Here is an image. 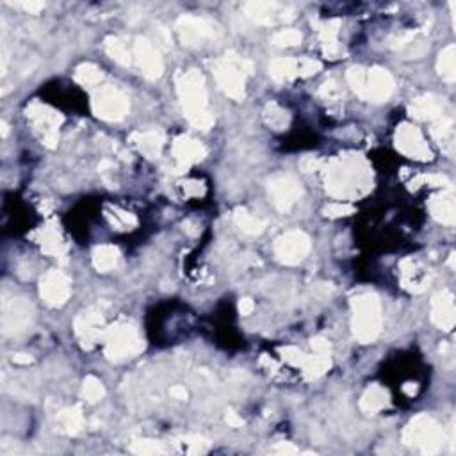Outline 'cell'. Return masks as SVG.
Here are the masks:
<instances>
[{
    "mask_svg": "<svg viewBox=\"0 0 456 456\" xmlns=\"http://www.w3.org/2000/svg\"><path fill=\"white\" fill-rule=\"evenodd\" d=\"M57 423L61 424L62 431L68 435H79L84 428V416H82V408L79 405L69 406V408L61 410L57 413Z\"/></svg>",
    "mask_w": 456,
    "mask_h": 456,
    "instance_id": "31",
    "label": "cell"
},
{
    "mask_svg": "<svg viewBox=\"0 0 456 456\" xmlns=\"http://www.w3.org/2000/svg\"><path fill=\"white\" fill-rule=\"evenodd\" d=\"M339 29H340V20H326V22L316 23V30H318L323 47L337 43Z\"/></svg>",
    "mask_w": 456,
    "mask_h": 456,
    "instance_id": "38",
    "label": "cell"
},
{
    "mask_svg": "<svg viewBox=\"0 0 456 456\" xmlns=\"http://www.w3.org/2000/svg\"><path fill=\"white\" fill-rule=\"evenodd\" d=\"M40 296L48 307H62L72 296V280L59 269L47 271L40 280Z\"/></svg>",
    "mask_w": 456,
    "mask_h": 456,
    "instance_id": "16",
    "label": "cell"
},
{
    "mask_svg": "<svg viewBox=\"0 0 456 456\" xmlns=\"http://www.w3.org/2000/svg\"><path fill=\"white\" fill-rule=\"evenodd\" d=\"M177 34L186 47H200L205 41L214 40L219 34V27L212 20L204 16L184 15L177 20Z\"/></svg>",
    "mask_w": 456,
    "mask_h": 456,
    "instance_id": "12",
    "label": "cell"
},
{
    "mask_svg": "<svg viewBox=\"0 0 456 456\" xmlns=\"http://www.w3.org/2000/svg\"><path fill=\"white\" fill-rule=\"evenodd\" d=\"M132 54H134V62L138 65L139 72L145 75L148 81H157L165 73V62H162L161 52L155 47L154 41L148 38L138 36L134 38L132 43Z\"/></svg>",
    "mask_w": 456,
    "mask_h": 456,
    "instance_id": "14",
    "label": "cell"
},
{
    "mask_svg": "<svg viewBox=\"0 0 456 456\" xmlns=\"http://www.w3.org/2000/svg\"><path fill=\"white\" fill-rule=\"evenodd\" d=\"M428 211L435 221L445 226L456 225V200L452 189H445L442 193L433 194L428 201Z\"/></svg>",
    "mask_w": 456,
    "mask_h": 456,
    "instance_id": "23",
    "label": "cell"
},
{
    "mask_svg": "<svg viewBox=\"0 0 456 456\" xmlns=\"http://www.w3.org/2000/svg\"><path fill=\"white\" fill-rule=\"evenodd\" d=\"M273 452H277V455H296L298 449H296L291 442H278V445L273 449Z\"/></svg>",
    "mask_w": 456,
    "mask_h": 456,
    "instance_id": "49",
    "label": "cell"
},
{
    "mask_svg": "<svg viewBox=\"0 0 456 456\" xmlns=\"http://www.w3.org/2000/svg\"><path fill=\"white\" fill-rule=\"evenodd\" d=\"M267 194L280 212H289L301 198V184L291 175H278L267 182Z\"/></svg>",
    "mask_w": 456,
    "mask_h": 456,
    "instance_id": "15",
    "label": "cell"
},
{
    "mask_svg": "<svg viewBox=\"0 0 456 456\" xmlns=\"http://www.w3.org/2000/svg\"><path fill=\"white\" fill-rule=\"evenodd\" d=\"M41 250H43L47 255L50 257H65L66 255V245L65 239H62L61 232L54 226H45L43 230H41V239H40Z\"/></svg>",
    "mask_w": 456,
    "mask_h": 456,
    "instance_id": "28",
    "label": "cell"
},
{
    "mask_svg": "<svg viewBox=\"0 0 456 456\" xmlns=\"http://www.w3.org/2000/svg\"><path fill=\"white\" fill-rule=\"evenodd\" d=\"M173 161H175V173H184L193 165L204 161L207 157V148L198 139L189 135H179L173 141Z\"/></svg>",
    "mask_w": 456,
    "mask_h": 456,
    "instance_id": "19",
    "label": "cell"
},
{
    "mask_svg": "<svg viewBox=\"0 0 456 456\" xmlns=\"http://www.w3.org/2000/svg\"><path fill=\"white\" fill-rule=\"evenodd\" d=\"M27 120L33 123L34 130L41 138L43 145L47 148H55L59 143V128H61L62 114L59 111L52 109L50 106L41 102H33L26 111Z\"/></svg>",
    "mask_w": 456,
    "mask_h": 456,
    "instance_id": "9",
    "label": "cell"
},
{
    "mask_svg": "<svg viewBox=\"0 0 456 456\" xmlns=\"http://www.w3.org/2000/svg\"><path fill=\"white\" fill-rule=\"evenodd\" d=\"M234 223L238 225L239 230L246 235H259L266 228V221L260 219L259 216L252 214L246 208H235L234 211Z\"/></svg>",
    "mask_w": 456,
    "mask_h": 456,
    "instance_id": "30",
    "label": "cell"
},
{
    "mask_svg": "<svg viewBox=\"0 0 456 456\" xmlns=\"http://www.w3.org/2000/svg\"><path fill=\"white\" fill-rule=\"evenodd\" d=\"M321 72V62L318 59H299V77H312Z\"/></svg>",
    "mask_w": 456,
    "mask_h": 456,
    "instance_id": "45",
    "label": "cell"
},
{
    "mask_svg": "<svg viewBox=\"0 0 456 456\" xmlns=\"http://www.w3.org/2000/svg\"><path fill=\"white\" fill-rule=\"evenodd\" d=\"M280 353H282V357H284L285 362H289L291 365H296V367H301L303 362H305V357H307V355L303 353L301 350H298V347H294V346L282 347Z\"/></svg>",
    "mask_w": 456,
    "mask_h": 456,
    "instance_id": "43",
    "label": "cell"
},
{
    "mask_svg": "<svg viewBox=\"0 0 456 456\" xmlns=\"http://www.w3.org/2000/svg\"><path fill=\"white\" fill-rule=\"evenodd\" d=\"M301 40H303V34L299 33V30L284 29V30H278V33L271 38V45H274V47H282V48L296 47V45L301 43Z\"/></svg>",
    "mask_w": 456,
    "mask_h": 456,
    "instance_id": "41",
    "label": "cell"
},
{
    "mask_svg": "<svg viewBox=\"0 0 456 456\" xmlns=\"http://www.w3.org/2000/svg\"><path fill=\"white\" fill-rule=\"evenodd\" d=\"M269 75L277 82H291L299 77V59L277 57L269 65Z\"/></svg>",
    "mask_w": 456,
    "mask_h": 456,
    "instance_id": "26",
    "label": "cell"
},
{
    "mask_svg": "<svg viewBox=\"0 0 456 456\" xmlns=\"http://www.w3.org/2000/svg\"><path fill=\"white\" fill-rule=\"evenodd\" d=\"M403 442L423 455H438L445 442V433L440 424L428 413L413 417L403 430Z\"/></svg>",
    "mask_w": 456,
    "mask_h": 456,
    "instance_id": "7",
    "label": "cell"
},
{
    "mask_svg": "<svg viewBox=\"0 0 456 456\" xmlns=\"http://www.w3.org/2000/svg\"><path fill=\"white\" fill-rule=\"evenodd\" d=\"M437 69L438 75L444 79L447 84H452L456 81V47L455 45H447L442 48L437 59Z\"/></svg>",
    "mask_w": 456,
    "mask_h": 456,
    "instance_id": "32",
    "label": "cell"
},
{
    "mask_svg": "<svg viewBox=\"0 0 456 456\" xmlns=\"http://www.w3.org/2000/svg\"><path fill=\"white\" fill-rule=\"evenodd\" d=\"M389 403H391V394H389L387 389L378 384H372L362 394L360 410L365 413H378L387 408Z\"/></svg>",
    "mask_w": 456,
    "mask_h": 456,
    "instance_id": "25",
    "label": "cell"
},
{
    "mask_svg": "<svg viewBox=\"0 0 456 456\" xmlns=\"http://www.w3.org/2000/svg\"><path fill=\"white\" fill-rule=\"evenodd\" d=\"M130 451L135 455L150 456V455H165L166 445L159 440H150V438H141V440L132 442Z\"/></svg>",
    "mask_w": 456,
    "mask_h": 456,
    "instance_id": "39",
    "label": "cell"
},
{
    "mask_svg": "<svg viewBox=\"0 0 456 456\" xmlns=\"http://www.w3.org/2000/svg\"><path fill=\"white\" fill-rule=\"evenodd\" d=\"M301 166H303V169H305V172H312V169H316L318 166H321V162L316 161V159H312V157H307L305 161L301 162Z\"/></svg>",
    "mask_w": 456,
    "mask_h": 456,
    "instance_id": "54",
    "label": "cell"
},
{
    "mask_svg": "<svg viewBox=\"0 0 456 456\" xmlns=\"http://www.w3.org/2000/svg\"><path fill=\"white\" fill-rule=\"evenodd\" d=\"M264 120L274 130H285L291 123V114L284 107L278 106L277 102H269L264 107Z\"/></svg>",
    "mask_w": 456,
    "mask_h": 456,
    "instance_id": "34",
    "label": "cell"
},
{
    "mask_svg": "<svg viewBox=\"0 0 456 456\" xmlns=\"http://www.w3.org/2000/svg\"><path fill=\"white\" fill-rule=\"evenodd\" d=\"M104 353L111 362H125L138 357L145 350L139 328L132 321H118L107 326L102 337Z\"/></svg>",
    "mask_w": 456,
    "mask_h": 456,
    "instance_id": "5",
    "label": "cell"
},
{
    "mask_svg": "<svg viewBox=\"0 0 456 456\" xmlns=\"http://www.w3.org/2000/svg\"><path fill=\"white\" fill-rule=\"evenodd\" d=\"M245 15L257 26H277V23L291 22L294 18V9L285 8L278 2H248L245 4Z\"/></svg>",
    "mask_w": 456,
    "mask_h": 456,
    "instance_id": "17",
    "label": "cell"
},
{
    "mask_svg": "<svg viewBox=\"0 0 456 456\" xmlns=\"http://www.w3.org/2000/svg\"><path fill=\"white\" fill-rule=\"evenodd\" d=\"M311 346L314 350V353H321V355H330V343L325 339V337H314L311 340Z\"/></svg>",
    "mask_w": 456,
    "mask_h": 456,
    "instance_id": "47",
    "label": "cell"
},
{
    "mask_svg": "<svg viewBox=\"0 0 456 456\" xmlns=\"http://www.w3.org/2000/svg\"><path fill=\"white\" fill-rule=\"evenodd\" d=\"M312 243L305 232L301 230H291L285 232L284 235L274 241V257L278 262L285 264V266H296V264L303 262L311 253Z\"/></svg>",
    "mask_w": 456,
    "mask_h": 456,
    "instance_id": "11",
    "label": "cell"
},
{
    "mask_svg": "<svg viewBox=\"0 0 456 456\" xmlns=\"http://www.w3.org/2000/svg\"><path fill=\"white\" fill-rule=\"evenodd\" d=\"M431 323L444 332H451L456 323L455 294L449 289H442L431 298Z\"/></svg>",
    "mask_w": 456,
    "mask_h": 456,
    "instance_id": "20",
    "label": "cell"
},
{
    "mask_svg": "<svg viewBox=\"0 0 456 456\" xmlns=\"http://www.w3.org/2000/svg\"><path fill=\"white\" fill-rule=\"evenodd\" d=\"M399 271H401V285L410 292L426 291L431 282L430 273L426 271V267H424L419 260L412 259V257L401 260Z\"/></svg>",
    "mask_w": 456,
    "mask_h": 456,
    "instance_id": "22",
    "label": "cell"
},
{
    "mask_svg": "<svg viewBox=\"0 0 456 456\" xmlns=\"http://www.w3.org/2000/svg\"><path fill=\"white\" fill-rule=\"evenodd\" d=\"M332 367V360H330V355H321V353H314V355H307L305 357V362H303L301 369L305 372L308 379H316L321 378L323 374H326V371Z\"/></svg>",
    "mask_w": 456,
    "mask_h": 456,
    "instance_id": "33",
    "label": "cell"
},
{
    "mask_svg": "<svg viewBox=\"0 0 456 456\" xmlns=\"http://www.w3.org/2000/svg\"><path fill=\"white\" fill-rule=\"evenodd\" d=\"M177 447L186 455H204L211 449V442L200 435H187L177 440Z\"/></svg>",
    "mask_w": 456,
    "mask_h": 456,
    "instance_id": "36",
    "label": "cell"
},
{
    "mask_svg": "<svg viewBox=\"0 0 456 456\" xmlns=\"http://www.w3.org/2000/svg\"><path fill=\"white\" fill-rule=\"evenodd\" d=\"M225 421H226V424H228V426H232V428H241L243 424H245V421H243L241 417H239L238 413L234 412V410H226Z\"/></svg>",
    "mask_w": 456,
    "mask_h": 456,
    "instance_id": "50",
    "label": "cell"
},
{
    "mask_svg": "<svg viewBox=\"0 0 456 456\" xmlns=\"http://www.w3.org/2000/svg\"><path fill=\"white\" fill-rule=\"evenodd\" d=\"M91 109L104 121H120L130 111L128 96L116 86H100L91 96Z\"/></svg>",
    "mask_w": 456,
    "mask_h": 456,
    "instance_id": "8",
    "label": "cell"
},
{
    "mask_svg": "<svg viewBox=\"0 0 456 456\" xmlns=\"http://www.w3.org/2000/svg\"><path fill=\"white\" fill-rule=\"evenodd\" d=\"M11 360L15 362V364H20V365L33 364V357H30V355H27V353H15V355H13Z\"/></svg>",
    "mask_w": 456,
    "mask_h": 456,
    "instance_id": "52",
    "label": "cell"
},
{
    "mask_svg": "<svg viewBox=\"0 0 456 456\" xmlns=\"http://www.w3.org/2000/svg\"><path fill=\"white\" fill-rule=\"evenodd\" d=\"M325 187L337 200H357L372 187V173L367 161L357 154L332 159L325 169Z\"/></svg>",
    "mask_w": 456,
    "mask_h": 456,
    "instance_id": "1",
    "label": "cell"
},
{
    "mask_svg": "<svg viewBox=\"0 0 456 456\" xmlns=\"http://www.w3.org/2000/svg\"><path fill=\"white\" fill-rule=\"evenodd\" d=\"M81 396L84 401L93 405V403H99L106 396V389H104L102 382L96 376H86L84 382H82Z\"/></svg>",
    "mask_w": 456,
    "mask_h": 456,
    "instance_id": "37",
    "label": "cell"
},
{
    "mask_svg": "<svg viewBox=\"0 0 456 456\" xmlns=\"http://www.w3.org/2000/svg\"><path fill=\"white\" fill-rule=\"evenodd\" d=\"M353 212L355 207L346 201H333L325 207V216H328V218H343V216H350Z\"/></svg>",
    "mask_w": 456,
    "mask_h": 456,
    "instance_id": "42",
    "label": "cell"
},
{
    "mask_svg": "<svg viewBox=\"0 0 456 456\" xmlns=\"http://www.w3.org/2000/svg\"><path fill=\"white\" fill-rule=\"evenodd\" d=\"M394 145L398 148V152H401L405 157L413 159V161L426 162L431 161V157H433L426 138L412 123H401L396 128Z\"/></svg>",
    "mask_w": 456,
    "mask_h": 456,
    "instance_id": "13",
    "label": "cell"
},
{
    "mask_svg": "<svg viewBox=\"0 0 456 456\" xmlns=\"http://www.w3.org/2000/svg\"><path fill=\"white\" fill-rule=\"evenodd\" d=\"M410 186H412V189H417V187H421V186L442 187V191H444V189H452L451 180H449L445 175H438V173H431V175L417 177V179H413L412 182H410Z\"/></svg>",
    "mask_w": 456,
    "mask_h": 456,
    "instance_id": "40",
    "label": "cell"
},
{
    "mask_svg": "<svg viewBox=\"0 0 456 456\" xmlns=\"http://www.w3.org/2000/svg\"><path fill=\"white\" fill-rule=\"evenodd\" d=\"M253 311H255V303L252 298H243L239 301V314L241 316H250Z\"/></svg>",
    "mask_w": 456,
    "mask_h": 456,
    "instance_id": "48",
    "label": "cell"
},
{
    "mask_svg": "<svg viewBox=\"0 0 456 456\" xmlns=\"http://www.w3.org/2000/svg\"><path fill=\"white\" fill-rule=\"evenodd\" d=\"M351 311H353V319H351V328L353 335L358 343L371 344L382 333V305H379L378 296L372 292H364L351 299Z\"/></svg>",
    "mask_w": 456,
    "mask_h": 456,
    "instance_id": "4",
    "label": "cell"
},
{
    "mask_svg": "<svg viewBox=\"0 0 456 456\" xmlns=\"http://www.w3.org/2000/svg\"><path fill=\"white\" fill-rule=\"evenodd\" d=\"M34 307L33 303L20 296L6 298L2 301V333L16 335L33 325Z\"/></svg>",
    "mask_w": 456,
    "mask_h": 456,
    "instance_id": "10",
    "label": "cell"
},
{
    "mask_svg": "<svg viewBox=\"0 0 456 456\" xmlns=\"http://www.w3.org/2000/svg\"><path fill=\"white\" fill-rule=\"evenodd\" d=\"M346 79L357 96L372 104L387 102L396 89L394 77L379 66H372V68L351 66L346 73Z\"/></svg>",
    "mask_w": 456,
    "mask_h": 456,
    "instance_id": "3",
    "label": "cell"
},
{
    "mask_svg": "<svg viewBox=\"0 0 456 456\" xmlns=\"http://www.w3.org/2000/svg\"><path fill=\"white\" fill-rule=\"evenodd\" d=\"M253 73V62L228 52L214 65V77L221 91L232 100H243L246 95V81Z\"/></svg>",
    "mask_w": 456,
    "mask_h": 456,
    "instance_id": "6",
    "label": "cell"
},
{
    "mask_svg": "<svg viewBox=\"0 0 456 456\" xmlns=\"http://www.w3.org/2000/svg\"><path fill=\"white\" fill-rule=\"evenodd\" d=\"M403 391H405L408 396L417 394V384H405L403 385Z\"/></svg>",
    "mask_w": 456,
    "mask_h": 456,
    "instance_id": "55",
    "label": "cell"
},
{
    "mask_svg": "<svg viewBox=\"0 0 456 456\" xmlns=\"http://www.w3.org/2000/svg\"><path fill=\"white\" fill-rule=\"evenodd\" d=\"M73 330L75 335L81 340L82 347L91 350L99 340H102L104 332V316L99 308H88V311L81 312L73 321Z\"/></svg>",
    "mask_w": 456,
    "mask_h": 456,
    "instance_id": "18",
    "label": "cell"
},
{
    "mask_svg": "<svg viewBox=\"0 0 456 456\" xmlns=\"http://www.w3.org/2000/svg\"><path fill=\"white\" fill-rule=\"evenodd\" d=\"M184 193H186V196H201V194H205L204 182H198V180L186 182L184 184Z\"/></svg>",
    "mask_w": 456,
    "mask_h": 456,
    "instance_id": "46",
    "label": "cell"
},
{
    "mask_svg": "<svg viewBox=\"0 0 456 456\" xmlns=\"http://www.w3.org/2000/svg\"><path fill=\"white\" fill-rule=\"evenodd\" d=\"M106 52L121 66H130L134 62L132 45H128L123 38L109 36L106 38Z\"/></svg>",
    "mask_w": 456,
    "mask_h": 456,
    "instance_id": "29",
    "label": "cell"
},
{
    "mask_svg": "<svg viewBox=\"0 0 456 456\" xmlns=\"http://www.w3.org/2000/svg\"><path fill=\"white\" fill-rule=\"evenodd\" d=\"M177 93L187 121L198 130H208L214 125V114L208 109L205 77L198 69L179 72L175 77Z\"/></svg>",
    "mask_w": 456,
    "mask_h": 456,
    "instance_id": "2",
    "label": "cell"
},
{
    "mask_svg": "<svg viewBox=\"0 0 456 456\" xmlns=\"http://www.w3.org/2000/svg\"><path fill=\"white\" fill-rule=\"evenodd\" d=\"M91 260L99 273H109L120 262V250L113 245H100L93 250Z\"/></svg>",
    "mask_w": 456,
    "mask_h": 456,
    "instance_id": "27",
    "label": "cell"
},
{
    "mask_svg": "<svg viewBox=\"0 0 456 456\" xmlns=\"http://www.w3.org/2000/svg\"><path fill=\"white\" fill-rule=\"evenodd\" d=\"M18 8L26 9L27 13H30V15H36V13H40L41 9L45 8L43 2H20V4H16Z\"/></svg>",
    "mask_w": 456,
    "mask_h": 456,
    "instance_id": "51",
    "label": "cell"
},
{
    "mask_svg": "<svg viewBox=\"0 0 456 456\" xmlns=\"http://www.w3.org/2000/svg\"><path fill=\"white\" fill-rule=\"evenodd\" d=\"M104 79L102 69L93 62H82L81 66H77L75 69V81L84 88H93V86H100Z\"/></svg>",
    "mask_w": 456,
    "mask_h": 456,
    "instance_id": "35",
    "label": "cell"
},
{
    "mask_svg": "<svg viewBox=\"0 0 456 456\" xmlns=\"http://www.w3.org/2000/svg\"><path fill=\"white\" fill-rule=\"evenodd\" d=\"M319 96L325 100H330V102H337L343 96V91H340L339 84L335 81H326L321 86V89H319Z\"/></svg>",
    "mask_w": 456,
    "mask_h": 456,
    "instance_id": "44",
    "label": "cell"
},
{
    "mask_svg": "<svg viewBox=\"0 0 456 456\" xmlns=\"http://www.w3.org/2000/svg\"><path fill=\"white\" fill-rule=\"evenodd\" d=\"M130 143L135 148L141 152L145 157L148 159H159L162 154V146L166 143L165 132L159 128H152V130H139L130 135Z\"/></svg>",
    "mask_w": 456,
    "mask_h": 456,
    "instance_id": "24",
    "label": "cell"
},
{
    "mask_svg": "<svg viewBox=\"0 0 456 456\" xmlns=\"http://www.w3.org/2000/svg\"><path fill=\"white\" fill-rule=\"evenodd\" d=\"M408 111L416 120L430 121V123H433V121L440 120V118L444 116H451L452 114L451 106H449L444 99L435 95L417 96V99L412 100Z\"/></svg>",
    "mask_w": 456,
    "mask_h": 456,
    "instance_id": "21",
    "label": "cell"
},
{
    "mask_svg": "<svg viewBox=\"0 0 456 456\" xmlns=\"http://www.w3.org/2000/svg\"><path fill=\"white\" fill-rule=\"evenodd\" d=\"M172 396L175 399H180V401H186L187 399L186 387H182V385H175V387H172Z\"/></svg>",
    "mask_w": 456,
    "mask_h": 456,
    "instance_id": "53",
    "label": "cell"
}]
</instances>
